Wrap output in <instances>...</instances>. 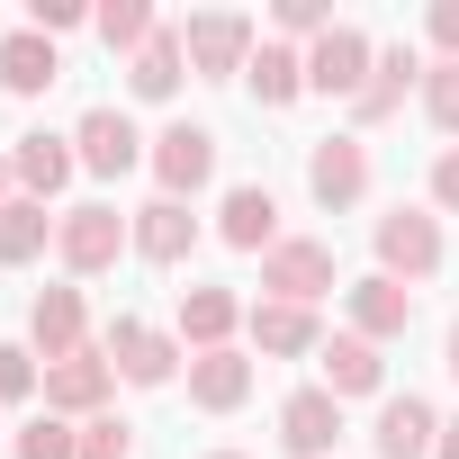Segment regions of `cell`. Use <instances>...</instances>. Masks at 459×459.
<instances>
[{"label":"cell","instance_id":"6da1fadb","mask_svg":"<svg viewBox=\"0 0 459 459\" xmlns=\"http://www.w3.org/2000/svg\"><path fill=\"white\" fill-rule=\"evenodd\" d=\"M117 253H135V216H117L108 198H82V207L55 216V262H64L73 280L117 271Z\"/></svg>","mask_w":459,"mask_h":459},{"label":"cell","instance_id":"7a4b0ae2","mask_svg":"<svg viewBox=\"0 0 459 459\" xmlns=\"http://www.w3.org/2000/svg\"><path fill=\"white\" fill-rule=\"evenodd\" d=\"M333 289H342L333 244H316V235H280V244L262 253V298H280V307H316V298H333Z\"/></svg>","mask_w":459,"mask_h":459},{"label":"cell","instance_id":"3957f363","mask_svg":"<svg viewBox=\"0 0 459 459\" xmlns=\"http://www.w3.org/2000/svg\"><path fill=\"white\" fill-rule=\"evenodd\" d=\"M369 244H378V271H387V280H405V289H423V280L441 271V253H450L432 207H387Z\"/></svg>","mask_w":459,"mask_h":459},{"label":"cell","instance_id":"277c9868","mask_svg":"<svg viewBox=\"0 0 459 459\" xmlns=\"http://www.w3.org/2000/svg\"><path fill=\"white\" fill-rule=\"evenodd\" d=\"M307 198L325 207V216H351L360 198H369V144L342 126V135H325V144H307Z\"/></svg>","mask_w":459,"mask_h":459},{"label":"cell","instance_id":"5b68a950","mask_svg":"<svg viewBox=\"0 0 459 459\" xmlns=\"http://www.w3.org/2000/svg\"><path fill=\"white\" fill-rule=\"evenodd\" d=\"M100 351H108V369H117L126 387H171L180 360H189V351H180L162 325H144V316H117V325L100 333Z\"/></svg>","mask_w":459,"mask_h":459},{"label":"cell","instance_id":"8992f818","mask_svg":"<svg viewBox=\"0 0 459 459\" xmlns=\"http://www.w3.org/2000/svg\"><path fill=\"white\" fill-rule=\"evenodd\" d=\"M180 46H189V73H198V82H235V73L253 64L262 37H253L244 10H198V19L180 28Z\"/></svg>","mask_w":459,"mask_h":459},{"label":"cell","instance_id":"52a82bcc","mask_svg":"<svg viewBox=\"0 0 459 459\" xmlns=\"http://www.w3.org/2000/svg\"><path fill=\"white\" fill-rule=\"evenodd\" d=\"M73 153H82V171H91V180H126V171L153 153V135H135V117H126V108H82Z\"/></svg>","mask_w":459,"mask_h":459},{"label":"cell","instance_id":"ba28073f","mask_svg":"<svg viewBox=\"0 0 459 459\" xmlns=\"http://www.w3.org/2000/svg\"><path fill=\"white\" fill-rule=\"evenodd\" d=\"M144 162H153L162 198H180V207H189V198L216 180V126H189V117H180V126H162V135H153V153H144Z\"/></svg>","mask_w":459,"mask_h":459},{"label":"cell","instance_id":"9c48e42d","mask_svg":"<svg viewBox=\"0 0 459 459\" xmlns=\"http://www.w3.org/2000/svg\"><path fill=\"white\" fill-rule=\"evenodd\" d=\"M108 396H117V369H108V351H100V342L46 369V414H64V423H100V414H108Z\"/></svg>","mask_w":459,"mask_h":459},{"label":"cell","instance_id":"30bf717a","mask_svg":"<svg viewBox=\"0 0 459 459\" xmlns=\"http://www.w3.org/2000/svg\"><path fill=\"white\" fill-rule=\"evenodd\" d=\"M369 64H378V46L342 19L333 37H316V46H307V91H325V100H342V108H351V100H360V82H369Z\"/></svg>","mask_w":459,"mask_h":459},{"label":"cell","instance_id":"8fae6325","mask_svg":"<svg viewBox=\"0 0 459 459\" xmlns=\"http://www.w3.org/2000/svg\"><path fill=\"white\" fill-rule=\"evenodd\" d=\"M423 55L414 46H378V64H369V82H360V100H351V135H369V126H387L396 108H405V91H423Z\"/></svg>","mask_w":459,"mask_h":459},{"label":"cell","instance_id":"7c38bea8","mask_svg":"<svg viewBox=\"0 0 459 459\" xmlns=\"http://www.w3.org/2000/svg\"><path fill=\"white\" fill-rule=\"evenodd\" d=\"M342 441V396L333 387H289L280 396V450L289 459H333Z\"/></svg>","mask_w":459,"mask_h":459},{"label":"cell","instance_id":"4fadbf2b","mask_svg":"<svg viewBox=\"0 0 459 459\" xmlns=\"http://www.w3.org/2000/svg\"><path fill=\"white\" fill-rule=\"evenodd\" d=\"M28 351L55 369V360H73V351H91V307H82V289H37V307H28Z\"/></svg>","mask_w":459,"mask_h":459},{"label":"cell","instance_id":"5bb4252c","mask_svg":"<svg viewBox=\"0 0 459 459\" xmlns=\"http://www.w3.org/2000/svg\"><path fill=\"white\" fill-rule=\"evenodd\" d=\"M432 441H441V405L432 396H378V423H369V450L378 459H432Z\"/></svg>","mask_w":459,"mask_h":459},{"label":"cell","instance_id":"9a60e30c","mask_svg":"<svg viewBox=\"0 0 459 459\" xmlns=\"http://www.w3.org/2000/svg\"><path fill=\"white\" fill-rule=\"evenodd\" d=\"M342 307H351V333H360V342H378V351L414 325V289H405V280H387V271L351 280V289H342Z\"/></svg>","mask_w":459,"mask_h":459},{"label":"cell","instance_id":"2e32d148","mask_svg":"<svg viewBox=\"0 0 459 459\" xmlns=\"http://www.w3.org/2000/svg\"><path fill=\"white\" fill-rule=\"evenodd\" d=\"M216 235L235 244V253H271L280 244V198H271V180H235L216 198Z\"/></svg>","mask_w":459,"mask_h":459},{"label":"cell","instance_id":"e0dca14e","mask_svg":"<svg viewBox=\"0 0 459 459\" xmlns=\"http://www.w3.org/2000/svg\"><path fill=\"white\" fill-rule=\"evenodd\" d=\"M10 171H19V198H37V207H46V198H64V189H73L82 153H73V135H46V126H37V135H19V144H10Z\"/></svg>","mask_w":459,"mask_h":459},{"label":"cell","instance_id":"ac0fdd59","mask_svg":"<svg viewBox=\"0 0 459 459\" xmlns=\"http://www.w3.org/2000/svg\"><path fill=\"white\" fill-rule=\"evenodd\" d=\"M244 316L253 307L235 289H180V351H235Z\"/></svg>","mask_w":459,"mask_h":459},{"label":"cell","instance_id":"d6986e66","mask_svg":"<svg viewBox=\"0 0 459 459\" xmlns=\"http://www.w3.org/2000/svg\"><path fill=\"white\" fill-rule=\"evenodd\" d=\"M244 333H253V351H262V360H307V351H325L316 307H280V298H262V307L244 316Z\"/></svg>","mask_w":459,"mask_h":459},{"label":"cell","instance_id":"ffe728a7","mask_svg":"<svg viewBox=\"0 0 459 459\" xmlns=\"http://www.w3.org/2000/svg\"><path fill=\"white\" fill-rule=\"evenodd\" d=\"M189 253H198V216H189L180 198H144V207H135V262L171 271V262H189Z\"/></svg>","mask_w":459,"mask_h":459},{"label":"cell","instance_id":"44dd1931","mask_svg":"<svg viewBox=\"0 0 459 459\" xmlns=\"http://www.w3.org/2000/svg\"><path fill=\"white\" fill-rule=\"evenodd\" d=\"M253 396V351H189V405L198 414H235Z\"/></svg>","mask_w":459,"mask_h":459},{"label":"cell","instance_id":"7402d4cb","mask_svg":"<svg viewBox=\"0 0 459 459\" xmlns=\"http://www.w3.org/2000/svg\"><path fill=\"white\" fill-rule=\"evenodd\" d=\"M55 82H64L55 37H37V28H10V37H0V91H10V100H37V91H55Z\"/></svg>","mask_w":459,"mask_h":459},{"label":"cell","instance_id":"603a6c76","mask_svg":"<svg viewBox=\"0 0 459 459\" xmlns=\"http://www.w3.org/2000/svg\"><path fill=\"white\" fill-rule=\"evenodd\" d=\"M325 378L316 387H333V396H378L387 387V360H378V342H360V333H325Z\"/></svg>","mask_w":459,"mask_h":459},{"label":"cell","instance_id":"cb8c5ba5","mask_svg":"<svg viewBox=\"0 0 459 459\" xmlns=\"http://www.w3.org/2000/svg\"><path fill=\"white\" fill-rule=\"evenodd\" d=\"M180 82H189V46H180V28H153L144 55H126V91L135 100H171Z\"/></svg>","mask_w":459,"mask_h":459},{"label":"cell","instance_id":"d4e9b609","mask_svg":"<svg viewBox=\"0 0 459 459\" xmlns=\"http://www.w3.org/2000/svg\"><path fill=\"white\" fill-rule=\"evenodd\" d=\"M244 82H253L262 108H298V100H307V55H298V46H253Z\"/></svg>","mask_w":459,"mask_h":459},{"label":"cell","instance_id":"484cf974","mask_svg":"<svg viewBox=\"0 0 459 459\" xmlns=\"http://www.w3.org/2000/svg\"><path fill=\"white\" fill-rule=\"evenodd\" d=\"M55 244V216L37 207V198H10L0 207V271H19V262H37Z\"/></svg>","mask_w":459,"mask_h":459},{"label":"cell","instance_id":"4316f807","mask_svg":"<svg viewBox=\"0 0 459 459\" xmlns=\"http://www.w3.org/2000/svg\"><path fill=\"white\" fill-rule=\"evenodd\" d=\"M91 28H100V46H108V55H144V37H153L162 19L144 10V0H108V10H91Z\"/></svg>","mask_w":459,"mask_h":459},{"label":"cell","instance_id":"83f0119b","mask_svg":"<svg viewBox=\"0 0 459 459\" xmlns=\"http://www.w3.org/2000/svg\"><path fill=\"white\" fill-rule=\"evenodd\" d=\"M271 28H280V46H298V55H307V46H316V37H333L342 19L325 10V0H280V10H271Z\"/></svg>","mask_w":459,"mask_h":459},{"label":"cell","instance_id":"f1b7e54d","mask_svg":"<svg viewBox=\"0 0 459 459\" xmlns=\"http://www.w3.org/2000/svg\"><path fill=\"white\" fill-rule=\"evenodd\" d=\"M19 459H82V423H64V414H37V423L19 432Z\"/></svg>","mask_w":459,"mask_h":459},{"label":"cell","instance_id":"f546056e","mask_svg":"<svg viewBox=\"0 0 459 459\" xmlns=\"http://www.w3.org/2000/svg\"><path fill=\"white\" fill-rule=\"evenodd\" d=\"M46 387V369H37V351L28 342H0V405H28Z\"/></svg>","mask_w":459,"mask_h":459},{"label":"cell","instance_id":"4dcf8cb0","mask_svg":"<svg viewBox=\"0 0 459 459\" xmlns=\"http://www.w3.org/2000/svg\"><path fill=\"white\" fill-rule=\"evenodd\" d=\"M423 117H432L441 135H459V64H432V73H423Z\"/></svg>","mask_w":459,"mask_h":459},{"label":"cell","instance_id":"1f68e13d","mask_svg":"<svg viewBox=\"0 0 459 459\" xmlns=\"http://www.w3.org/2000/svg\"><path fill=\"white\" fill-rule=\"evenodd\" d=\"M82 459H135V423H117V414L82 423Z\"/></svg>","mask_w":459,"mask_h":459},{"label":"cell","instance_id":"d6a6232c","mask_svg":"<svg viewBox=\"0 0 459 459\" xmlns=\"http://www.w3.org/2000/svg\"><path fill=\"white\" fill-rule=\"evenodd\" d=\"M423 37H432V64H459V0H432V10H423Z\"/></svg>","mask_w":459,"mask_h":459},{"label":"cell","instance_id":"836d02e7","mask_svg":"<svg viewBox=\"0 0 459 459\" xmlns=\"http://www.w3.org/2000/svg\"><path fill=\"white\" fill-rule=\"evenodd\" d=\"M82 19H91L82 0H28V28H37V37H73Z\"/></svg>","mask_w":459,"mask_h":459},{"label":"cell","instance_id":"e575fe53","mask_svg":"<svg viewBox=\"0 0 459 459\" xmlns=\"http://www.w3.org/2000/svg\"><path fill=\"white\" fill-rule=\"evenodd\" d=\"M432 207H441V216H459V144H441V153H432Z\"/></svg>","mask_w":459,"mask_h":459},{"label":"cell","instance_id":"d590c367","mask_svg":"<svg viewBox=\"0 0 459 459\" xmlns=\"http://www.w3.org/2000/svg\"><path fill=\"white\" fill-rule=\"evenodd\" d=\"M432 459H459V414H441V441H432Z\"/></svg>","mask_w":459,"mask_h":459},{"label":"cell","instance_id":"8d00e7d4","mask_svg":"<svg viewBox=\"0 0 459 459\" xmlns=\"http://www.w3.org/2000/svg\"><path fill=\"white\" fill-rule=\"evenodd\" d=\"M19 198V171H10V153H0V207H10Z\"/></svg>","mask_w":459,"mask_h":459},{"label":"cell","instance_id":"74e56055","mask_svg":"<svg viewBox=\"0 0 459 459\" xmlns=\"http://www.w3.org/2000/svg\"><path fill=\"white\" fill-rule=\"evenodd\" d=\"M441 369H450V378H459V325H450V342H441Z\"/></svg>","mask_w":459,"mask_h":459},{"label":"cell","instance_id":"f35d334b","mask_svg":"<svg viewBox=\"0 0 459 459\" xmlns=\"http://www.w3.org/2000/svg\"><path fill=\"white\" fill-rule=\"evenodd\" d=\"M207 459H244V450H207Z\"/></svg>","mask_w":459,"mask_h":459}]
</instances>
